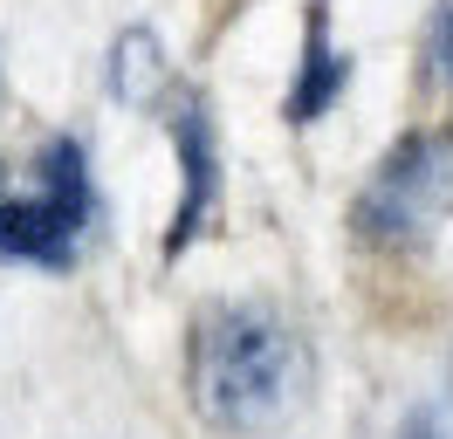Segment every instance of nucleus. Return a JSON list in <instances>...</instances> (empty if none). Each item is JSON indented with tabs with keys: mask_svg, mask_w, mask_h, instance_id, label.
I'll use <instances>...</instances> for the list:
<instances>
[{
	"mask_svg": "<svg viewBox=\"0 0 453 439\" xmlns=\"http://www.w3.org/2000/svg\"><path fill=\"white\" fill-rule=\"evenodd\" d=\"M316 357L303 329L282 323L275 309H199L193 343H186V391L193 412L220 439H261L282 433L296 412L310 405Z\"/></svg>",
	"mask_w": 453,
	"mask_h": 439,
	"instance_id": "obj_1",
	"label": "nucleus"
},
{
	"mask_svg": "<svg viewBox=\"0 0 453 439\" xmlns=\"http://www.w3.org/2000/svg\"><path fill=\"white\" fill-rule=\"evenodd\" d=\"M453 213V137L412 131L378 158L371 186L357 192V234L371 247H426L440 234V220Z\"/></svg>",
	"mask_w": 453,
	"mask_h": 439,
	"instance_id": "obj_2",
	"label": "nucleus"
},
{
	"mask_svg": "<svg viewBox=\"0 0 453 439\" xmlns=\"http://www.w3.org/2000/svg\"><path fill=\"white\" fill-rule=\"evenodd\" d=\"M172 151H179V172H186V192H179V213H172V234H165V254L193 247V234L206 227L213 199H220V144H213V117L199 96L172 110Z\"/></svg>",
	"mask_w": 453,
	"mask_h": 439,
	"instance_id": "obj_3",
	"label": "nucleus"
},
{
	"mask_svg": "<svg viewBox=\"0 0 453 439\" xmlns=\"http://www.w3.org/2000/svg\"><path fill=\"white\" fill-rule=\"evenodd\" d=\"M83 213H69L62 199L35 192V199H7L0 206V254L7 261H35V268H69L83 247Z\"/></svg>",
	"mask_w": 453,
	"mask_h": 439,
	"instance_id": "obj_4",
	"label": "nucleus"
},
{
	"mask_svg": "<svg viewBox=\"0 0 453 439\" xmlns=\"http://www.w3.org/2000/svg\"><path fill=\"white\" fill-rule=\"evenodd\" d=\"M343 96V55L330 49V14L310 7V35H303V69L288 82V124H316L323 110Z\"/></svg>",
	"mask_w": 453,
	"mask_h": 439,
	"instance_id": "obj_5",
	"label": "nucleus"
},
{
	"mask_svg": "<svg viewBox=\"0 0 453 439\" xmlns=\"http://www.w3.org/2000/svg\"><path fill=\"white\" fill-rule=\"evenodd\" d=\"M165 89H172V62L158 49V35L151 27H124L111 42V96L131 110H151V104H165Z\"/></svg>",
	"mask_w": 453,
	"mask_h": 439,
	"instance_id": "obj_6",
	"label": "nucleus"
},
{
	"mask_svg": "<svg viewBox=\"0 0 453 439\" xmlns=\"http://www.w3.org/2000/svg\"><path fill=\"white\" fill-rule=\"evenodd\" d=\"M42 192L49 199H62L69 213H96V186H89V158H83V144L76 137H49L42 144Z\"/></svg>",
	"mask_w": 453,
	"mask_h": 439,
	"instance_id": "obj_7",
	"label": "nucleus"
},
{
	"mask_svg": "<svg viewBox=\"0 0 453 439\" xmlns=\"http://www.w3.org/2000/svg\"><path fill=\"white\" fill-rule=\"evenodd\" d=\"M385 439H453V398H419V405H405Z\"/></svg>",
	"mask_w": 453,
	"mask_h": 439,
	"instance_id": "obj_8",
	"label": "nucleus"
},
{
	"mask_svg": "<svg viewBox=\"0 0 453 439\" xmlns=\"http://www.w3.org/2000/svg\"><path fill=\"white\" fill-rule=\"evenodd\" d=\"M426 62H433V76L447 82V96H453V0H440V14H433V35H426Z\"/></svg>",
	"mask_w": 453,
	"mask_h": 439,
	"instance_id": "obj_9",
	"label": "nucleus"
},
{
	"mask_svg": "<svg viewBox=\"0 0 453 439\" xmlns=\"http://www.w3.org/2000/svg\"><path fill=\"white\" fill-rule=\"evenodd\" d=\"M447 398H453V378H447Z\"/></svg>",
	"mask_w": 453,
	"mask_h": 439,
	"instance_id": "obj_10",
	"label": "nucleus"
}]
</instances>
